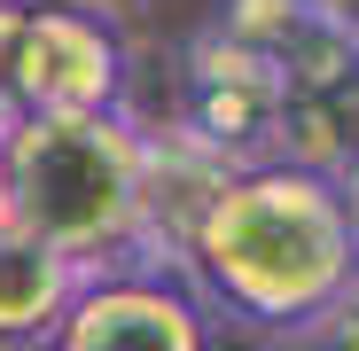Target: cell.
Returning <instances> with one entry per match:
<instances>
[{
    "label": "cell",
    "mask_w": 359,
    "mask_h": 351,
    "mask_svg": "<svg viewBox=\"0 0 359 351\" xmlns=\"http://www.w3.org/2000/svg\"><path fill=\"white\" fill-rule=\"evenodd\" d=\"M328 188H336V203H344V219H351V242H359V156H344V164L328 172Z\"/></svg>",
    "instance_id": "obj_8"
},
{
    "label": "cell",
    "mask_w": 359,
    "mask_h": 351,
    "mask_svg": "<svg viewBox=\"0 0 359 351\" xmlns=\"http://www.w3.org/2000/svg\"><path fill=\"white\" fill-rule=\"evenodd\" d=\"M8 156V226L86 273L149 266V133L117 117H16Z\"/></svg>",
    "instance_id": "obj_2"
},
{
    "label": "cell",
    "mask_w": 359,
    "mask_h": 351,
    "mask_svg": "<svg viewBox=\"0 0 359 351\" xmlns=\"http://www.w3.org/2000/svg\"><path fill=\"white\" fill-rule=\"evenodd\" d=\"M219 32L243 39L281 86L273 164L328 180L344 156H359V32L320 16L313 0H226Z\"/></svg>",
    "instance_id": "obj_3"
},
{
    "label": "cell",
    "mask_w": 359,
    "mask_h": 351,
    "mask_svg": "<svg viewBox=\"0 0 359 351\" xmlns=\"http://www.w3.org/2000/svg\"><path fill=\"white\" fill-rule=\"evenodd\" d=\"M79 289H86V266L79 258L47 250L39 234H24V226H0V351L47 343Z\"/></svg>",
    "instance_id": "obj_7"
},
{
    "label": "cell",
    "mask_w": 359,
    "mask_h": 351,
    "mask_svg": "<svg viewBox=\"0 0 359 351\" xmlns=\"http://www.w3.org/2000/svg\"><path fill=\"white\" fill-rule=\"evenodd\" d=\"M320 351H359V289H351V305L320 328Z\"/></svg>",
    "instance_id": "obj_9"
},
{
    "label": "cell",
    "mask_w": 359,
    "mask_h": 351,
    "mask_svg": "<svg viewBox=\"0 0 359 351\" xmlns=\"http://www.w3.org/2000/svg\"><path fill=\"white\" fill-rule=\"evenodd\" d=\"M313 8H320V16H336L344 32H359V0H313Z\"/></svg>",
    "instance_id": "obj_10"
},
{
    "label": "cell",
    "mask_w": 359,
    "mask_h": 351,
    "mask_svg": "<svg viewBox=\"0 0 359 351\" xmlns=\"http://www.w3.org/2000/svg\"><path fill=\"white\" fill-rule=\"evenodd\" d=\"M39 351H211V305L172 266H109L86 273Z\"/></svg>",
    "instance_id": "obj_5"
},
{
    "label": "cell",
    "mask_w": 359,
    "mask_h": 351,
    "mask_svg": "<svg viewBox=\"0 0 359 351\" xmlns=\"http://www.w3.org/2000/svg\"><path fill=\"white\" fill-rule=\"evenodd\" d=\"M71 8H94V0H71Z\"/></svg>",
    "instance_id": "obj_12"
},
{
    "label": "cell",
    "mask_w": 359,
    "mask_h": 351,
    "mask_svg": "<svg viewBox=\"0 0 359 351\" xmlns=\"http://www.w3.org/2000/svg\"><path fill=\"white\" fill-rule=\"evenodd\" d=\"M126 39L94 8H8L0 0V125L16 117H117Z\"/></svg>",
    "instance_id": "obj_4"
},
{
    "label": "cell",
    "mask_w": 359,
    "mask_h": 351,
    "mask_svg": "<svg viewBox=\"0 0 359 351\" xmlns=\"http://www.w3.org/2000/svg\"><path fill=\"white\" fill-rule=\"evenodd\" d=\"M0 133H8V125H0Z\"/></svg>",
    "instance_id": "obj_13"
},
{
    "label": "cell",
    "mask_w": 359,
    "mask_h": 351,
    "mask_svg": "<svg viewBox=\"0 0 359 351\" xmlns=\"http://www.w3.org/2000/svg\"><path fill=\"white\" fill-rule=\"evenodd\" d=\"M172 266H188L203 305L234 312L266 336H313L328 328L359 289V242L336 188L297 164L226 172L203 195L188 242Z\"/></svg>",
    "instance_id": "obj_1"
},
{
    "label": "cell",
    "mask_w": 359,
    "mask_h": 351,
    "mask_svg": "<svg viewBox=\"0 0 359 351\" xmlns=\"http://www.w3.org/2000/svg\"><path fill=\"white\" fill-rule=\"evenodd\" d=\"M0 226H8V156H0Z\"/></svg>",
    "instance_id": "obj_11"
},
{
    "label": "cell",
    "mask_w": 359,
    "mask_h": 351,
    "mask_svg": "<svg viewBox=\"0 0 359 351\" xmlns=\"http://www.w3.org/2000/svg\"><path fill=\"white\" fill-rule=\"evenodd\" d=\"M180 141L211 156L219 172L273 164L281 141V86L243 39H226L219 24L188 47V78H180Z\"/></svg>",
    "instance_id": "obj_6"
}]
</instances>
